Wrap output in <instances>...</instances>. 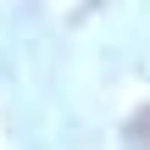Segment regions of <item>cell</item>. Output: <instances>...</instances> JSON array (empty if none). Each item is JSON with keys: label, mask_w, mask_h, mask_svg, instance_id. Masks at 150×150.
<instances>
[{"label": "cell", "mask_w": 150, "mask_h": 150, "mask_svg": "<svg viewBox=\"0 0 150 150\" xmlns=\"http://www.w3.org/2000/svg\"><path fill=\"white\" fill-rule=\"evenodd\" d=\"M128 150H150V106L134 111V122H128Z\"/></svg>", "instance_id": "6da1fadb"}]
</instances>
